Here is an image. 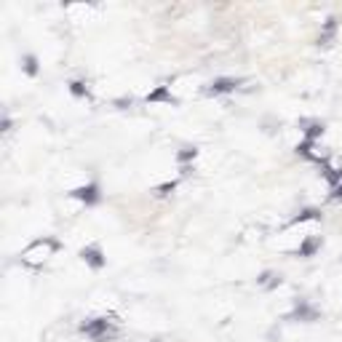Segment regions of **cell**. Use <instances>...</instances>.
<instances>
[{"label": "cell", "instance_id": "cell-1", "mask_svg": "<svg viewBox=\"0 0 342 342\" xmlns=\"http://www.w3.org/2000/svg\"><path fill=\"white\" fill-rule=\"evenodd\" d=\"M59 249H62V243H59L56 238H35L25 252H21V262L25 265H32V267H38V265H43L45 259H49L51 254H56Z\"/></svg>", "mask_w": 342, "mask_h": 342}, {"label": "cell", "instance_id": "cell-2", "mask_svg": "<svg viewBox=\"0 0 342 342\" xmlns=\"http://www.w3.org/2000/svg\"><path fill=\"white\" fill-rule=\"evenodd\" d=\"M80 332L88 334L91 339H97V342H104L110 337V321H107V318H94V321H86L83 326H80Z\"/></svg>", "mask_w": 342, "mask_h": 342}, {"label": "cell", "instance_id": "cell-3", "mask_svg": "<svg viewBox=\"0 0 342 342\" xmlns=\"http://www.w3.org/2000/svg\"><path fill=\"white\" fill-rule=\"evenodd\" d=\"M80 259L94 270H102L104 265H107V257L102 254L99 246H83V249H80Z\"/></svg>", "mask_w": 342, "mask_h": 342}, {"label": "cell", "instance_id": "cell-4", "mask_svg": "<svg viewBox=\"0 0 342 342\" xmlns=\"http://www.w3.org/2000/svg\"><path fill=\"white\" fill-rule=\"evenodd\" d=\"M73 198L83 200L86 206H94V203H99V200H102L99 185H97V182H91V185H83V187H78V190H73Z\"/></svg>", "mask_w": 342, "mask_h": 342}, {"label": "cell", "instance_id": "cell-5", "mask_svg": "<svg viewBox=\"0 0 342 342\" xmlns=\"http://www.w3.org/2000/svg\"><path fill=\"white\" fill-rule=\"evenodd\" d=\"M235 88H238V80H233V78H217L206 91L211 94V97H219V94H230Z\"/></svg>", "mask_w": 342, "mask_h": 342}, {"label": "cell", "instance_id": "cell-6", "mask_svg": "<svg viewBox=\"0 0 342 342\" xmlns=\"http://www.w3.org/2000/svg\"><path fill=\"white\" fill-rule=\"evenodd\" d=\"M334 32H337V19H326L324 32H321V38H318V45H329V40L334 38Z\"/></svg>", "mask_w": 342, "mask_h": 342}, {"label": "cell", "instance_id": "cell-7", "mask_svg": "<svg viewBox=\"0 0 342 342\" xmlns=\"http://www.w3.org/2000/svg\"><path fill=\"white\" fill-rule=\"evenodd\" d=\"M318 246H321V238H315V235H310V238H308V241H305V243L300 246V249H297V254H300V257H313Z\"/></svg>", "mask_w": 342, "mask_h": 342}, {"label": "cell", "instance_id": "cell-8", "mask_svg": "<svg viewBox=\"0 0 342 342\" xmlns=\"http://www.w3.org/2000/svg\"><path fill=\"white\" fill-rule=\"evenodd\" d=\"M147 102H174V97H171V91L166 86H158L155 91L147 94Z\"/></svg>", "mask_w": 342, "mask_h": 342}, {"label": "cell", "instance_id": "cell-9", "mask_svg": "<svg viewBox=\"0 0 342 342\" xmlns=\"http://www.w3.org/2000/svg\"><path fill=\"white\" fill-rule=\"evenodd\" d=\"M294 318H302V321H315V310L308 302H300L297 310H294Z\"/></svg>", "mask_w": 342, "mask_h": 342}, {"label": "cell", "instance_id": "cell-10", "mask_svg": "<svg viewBox=\"0 0 342 342\" xmlns=\"http://www.w3.org/2000/svg\"><path fill=\"white\" fill-rule=\"evenodd\" d=\"M21 67H25V73L30 75V78H35V75H38V56H32V54H27L25 59H21Z\"/></svg>", "mask_w": 342, "mask_h": 342}, {"label": "cell", "instance_id": "cell-11", "mask_svg": "<svg viewBox=\"0 0 342 342\" xmlns=\"http://www.w3.org/2000/svg\"><path fill=\"white\" fill-rule=\"evenodd\" d=\"M281 284V276H276V273H265L262 278H259V286L262 289H276Z\"/></svg>", "mask_w": 342, "mask_h": 342}, {"label": "cell", "instance_id": "cell-12", "mask_svg": "<svg viewBox=\"0 0 342 342\" xmlns=\"http://www.w3.org/2000/svg\"><path fill=\"white\" fill-rule=\"evenodd\" d=\"M70 91H73V97H88V88H86V83H80V80H73V83H70Z\"/></svg>", "mask_w": 342, "mask_h": 342}, {"label": "cell", "instance_id": "cell-13", "mask_svg": "<svg viewBox=\"0 0 342 342\" xmlns=\"http://www.w3.org/2000/svg\"><path fill=\"white\" fill-rule=\"evenodd\" d=\"M324 134V126H318V123H313L310 128H308V142H313L315 136H321Z\"/></svg>", "mask_w": 342, "mask_h": 342}, {"label": "cell", "instance_id": "cell-14", "mask_svg": "<svg viewBox=\"0 0 342 342\" xmlns=\"http://www.w3.org/2000/svg\"><path fill=\"white\" fill-rule=\"evenodd\" d=\"M195 152H198L195 147H185V150L179 152V161L185 163V161H190V158H195Z\"/></svg>", "mask_w": 342, "mask_h": 342}, {"label": "cell", "instance_id": "cell-15", "mask_svg": "<svg viewBox=\"0 0 342 342\" xmlns=\"http://www.w3.org/2000/svg\"><path fill=\"white\" fill-rule=\"evenodd\" d=\"M169 190H174V182H169V185H161V187H158V193H161V195H166Z\"/></svg>", "mask_w": 342, "mask_h": 342}, {"label": "cell", "instance_id": "cell-16", "mask_svg": "<svg viewBox=\"0 0 342 342\" xmlns=\"http://www.w3.org/2000/svg\"><path fill=\"white\" fill-rule=\"evenodd\" d=\"M334 198H337V200H342V182H339V185H334Z\"/></svg>", "mask_w": 342, "mask_h": 342}]
</instances>
